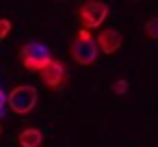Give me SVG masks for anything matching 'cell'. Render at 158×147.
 <instances>
[{
	"instance_id": "1",
	"label": "cell",
	"mask_w": 158,
	"mask_h": 147,
	"mask_svg": "<svg viewBox=\"0 0 158 147\" xmlns=\"http://www.w3.org/2000/svg\"><path fill=\"white\" fill-rule=\"evenodd\" d=\"M69 54H72L74 63H78V65H82V67H91V65L98 61L100 50H98L95 39L91 37V31L80 28V31L76 33L74 41H72V46H69Z\"/></svg>"
},
{
	"instance_id": "2",
	"label": "cell",
	"mask_w": 158,
	"mask_h": 147,
	"mask_svg": "<svg viewBox=\"0 0 158 147\" xmlns=\"http://www.w3.org/2000/svg\"><path fill=\"white\" fill-rule=\"evenodd\" d=\"M18 56H20V63H22V67L26 71H37V74L54 59L50 48L46 43H41V41H26L20 48Z\"/></svg>"
},
{
	"instance_id": "3",
	"label": "cell",
	"mask_w": 158,
	"mask_h": 147,
	"mask_svg": "<svg viewBox=\"0 0 158 147\" xmlns=\"http://www.w3.org/2000/svg\"><path fill=\"white\" fill-rule=\"evenodd\" d=\"M37 100H39V93L33 84H18L7 93V106L20 117L31 115L37 106Z\"/></svg>"
},
{
	"instance_id": "4",
	"label": "cell",
	"mask_w": 158,
	"mask_h": 147,
	"mask_svg": "<svg viewBox=\"0 0 158 147\" xmlns=\"http://www.w3.org/2000/svg\"><path fill=\"white\" fill-rule=\"evenodd\" d=\"M76 18H78L80 28L85 31L100 28L108 18V5L102 2V0H85L76 11Z\"/></svg>"
},
{
	"instance_id": "5",
	"label": "cell",
	"mask_w": 158,
	"mask_h": 147,
	"mask_svg": "<svg viewBox=\"0 0 158 147\" xmlns=\"http://www.w3.org/2000/svg\"><path fill=\"white\" fill-rule=\"evenodd\" d=\"M39 76H41L44 87L50 89V91H61V89L67 84V78H69L67 65H65L63 61H59V59H52V61L39 71Z\"/></svg>"
},
{
	"instance_id": "6",
	"label": "cell",
	"mask_w": 158,
	"mask_h": 147,
	"mask_svg": "<svg viewBox=\"0 0 158 147\" xmlns=\"http://www.w3.org/2000/svg\"><path fill=\"white\" fill-rule=\"evenodd\" d=\"M95 43H98V50H100L102 54L110 56V54H115V52L121 48L123 39H121V33H119V31H115V28H104V31L98 33Z\"/></svg>"
},
{
	"instance_id": "7",
	"label": "cell",
	"mask_w": 158,
	"mask_h": 147,
	"mask_svg": "<svg viewBox=\"0 0 158 147\" xmlns=\"http://www.w3.org/2000/svg\"><path fill=\"white\" fill-rule=\"evenodd\" d=\"M18 145L20 147H41L44 145V132L39 128H24L18 134Z\"/></svg>"
},
{
	"instance_id": "8",
	"label": "cell",
	"mask_w": 158,
	"mask_h": 147,
	"mask_svg": "<svg viewBox=\"0 0 158 147\" xmlns=\"http://www.w3.org/2000/svg\"><path fill=\"white\" fill-rule=\"evenodd\" d=\"M143 33H145V37H147V39L158 41V15H154V18L145 20V24H143Z\"/></svg>"
},
{
	"instance_id": "9",
	"label": "cell",
	"mask_w": 158,
	"mask_h": 147,
	"mask_svg": "<svg viewBox=\"0 0 158 147\" xmlns=\"http://www.w3.org/2000/svg\"><path fill=\"white\" fill-rule=\"evenodd\" d=\"M128 89H130V84H128V80H126V78H119V80H115V82L110 84V91H113L115 95H119V97H121V95H126V93H128Z\"/></svg>"
},
{
	"instance_id": "10",
	"label": "cell",
	"mask_w": 158,
	"mask_h": 147,
	"mask_svg": "<svg viewBox=\"0 0 158 147\" xmlns=\"http://www.w3.org/2000/svg\"><path fill=\"white\" fill-rule=\"evenodd\" d=\"M11 28H13L11 20H7V18H0V41H5V39L11 35Z\"/></svg>"
},
{
	"instance_id": "11",
	"label": "cell",
	"mask_w": 158,
	"mask_h": 147,
	"mask_svg": "<svg viewBox=\"0 0 158 147\" xmlns=\"http://www.w3.org/2000/svg\"><path fill=\"white\" fill-rule=\"evenodd\" d=\"M5 104H7V93L0 89V106H5Z\"/></svg>"
},
{
	"instance_id": "12",
	"label": "cell",
	"mask_w": 158,
	"mask_h": 147,
	"mask_svg": "<svg viewBox=\"0 0 158 147\" xmlns=\"http://www.w3.org/2000/svg\"><path fill=\"white\" fill-rule=\"evenodd\" d=\"M5 117V106H0V119Z\"/></svg>"
},
{
	"instance_id": "13",
	"label": "cell",
	"mask_w": 158,
	"mask_h": 147,
	"mask_svg": "<svg viewBox=\"0 0 158 147\" xmlns=\"http://www.w3.org/2000/svg\"><path fill=\"white\" fill-rule=\"evenodd\" d=\"M130 2H139V0H130Z\"/></svg>"
},
{
	"instance_id": "14",
	"label": "cell",
	"mask_w": 158,
	"mask_h": 147,
	"mask_svg": "<svg viewBox=\"0 0 158 147\" xmlns=\"http://www.w3.org/2000/svg\"><path fill=\"white\" fill-rule=\"evenodd\" d=\"M0 134H2V125H0Z\"/></svg>"
}]
</instances>
